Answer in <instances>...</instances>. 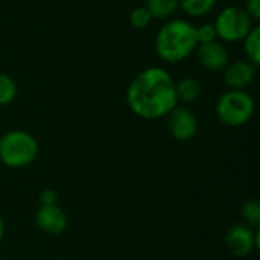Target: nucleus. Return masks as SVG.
Wrapping results in <instances>:
<instances>
[{
  "label": "nucleus",
  "mask_w": 260,
  "mask_h": 260,
  "mask_svg": "<svg viewBox=\"0 0 260 260\" xmlns=\"http://www.w3.org/2000/svg\"><path fill=\"white\" fill-rule=\"evenodd\" d=\"M126 104L136 116L146 120L168 116L178 105L174 78L160 66L142 70L128 85Z\"/></svg>",
  "instance_id": "f257e3e1"
},
{
  "label": "nucleus",
  "mask_w": 260,
  "mask_h": 260,
  "mask_svg": "<svg viewBox=\"0 0 260 260\" xmlns=\"http://www.w3.org/2000/svg\"><path fill=\"white\" fill-rule=\"evenodd\" d=\"M198 47L195 24L186 18L166 20L155 35V53L166 64H178Z\"/></svg>",
  "instance_id": "f03ea898"
},
{
  "label": "nucleus",
  "mask_w": 260,
  "mask_h": 260,
  "mask_svg": "<svg viewBox=\"0 0 260 260\" xmlns=\"http://www.w3.org/2000/svg\"><path fill=\"white\" fill-rule=\"evenodd\" d=\"M38 155V142L26 131L14 129L0 136V161L8 168H24Z\"/></svg>",
  "instance_id": "7ed1b4c3"
},
{
  "label": "nucleus",
  "mask_w": 260,
  "mask_h": 260,
  "mask_svg": "<svg viewBox=\"0 0 260 260\" xmlns=\"http://www.w3.org/2000/svg\"><path fill=\"white\" fill-rule=\"evenodd\" d=\"M256 104L247 90H227L216 102V117L225 126L238 128L248 123L254 114Z\"/></svg>",
  "instance_id": "20e7f679"
},
{
  "label": "nucleus",
  "mask_w": 260,
  "mask_h": 260,
  "mask_svg": "<svg viewBox=\"0 0 260 260\" xmlns=\"http://www.w3.org/2000/svg\"><path fill=\"white\" fill-rule=\"evenodd\" d=\"M257 23L245 11L244 6L229 5L222 8L213 21L218 40L221 43H239Z\"/></svg>",
  "instance_id": "39448f33"
},
{
  "label": "nucleus",
  "mask_w": 260,
  "mask_h": 260,
  "mask_svg": "<svg viewBox=\"0 0 260 260\" xmlns=\"http://www.w3.org/2000/svg\"><path fill=\"white\" fill-rule=\"evenodd\" d=\"M225 247L233 256L247 257L259 248V232L247 224H236L225 235Z\"/></svg>",
  "instance_id": "423d86ee"
},
{
  "label": "nucleus",
  "mask_w": 260,
  "mask_h": 260,
  "mask_svg": "<svg viewBox=\"0 0 260 260\" xmlns=\"http://www.w3.org/2000/svg\"><path fill=\"white\" fill-rule=\"evenodd\" d=\"M168 126L171 136L178 142H189L198 134V119L187 107L177 105L168 114Z\"/></svg>",
  "instance_id": "0eeeda50"
},
{
  "label": "nucleus",
  "mask_w": 260,
  "mask_h": 260,
  "mask_svg": "<svg viewBox=\"0 0 260 260\" xmlns=\"http://www.w3.org/2000/svg\"><path fill=\"white\" fill-rule=\"evenodd\" d=\"M195 53H197V59L200 66L204 70L212 72V73L222 72L230 62V53L225 44L221 43L219 40H215L206 44H198Z\"/></svg>",
  "instance_id": "6e6552de"
},
{
  "label": "nucleus",
  "mask_w": 260,
  "mask_h": 260,
  "mask_svg": "<svg viewBox=\"0 0 260 260\" xmlns=\"http://www.w3.org/2000/svg\"><path fill=\"white\" fill-rule=\"evenodd\" d=\"M224 84L229 90H247L256 79L257 67L247 59L230 61L222 70Z\"/></svg>",
  "instance_id": "1a4fd4ad"
},
{
  "label": "nucleus",
  "mask_w": 260,
  "mask_h": 260,
  "mask_svg": "<svg viewBox=\"0 0 260 260\" xmlns=\"http://www.w3.org/2000/svg\"><path fill=\"white\" fill-rule=\"evenodd\" d=\"M35 221H37L38 229L50 236L61 235L67 229V224H69L67 215L58 204L41 206L37 212Z\"/></svg>",
  "instance_id": "9d476101"
},
{
  "label": "nucleus",
  "mask_w": 260,
  "mask_h": 260,
  "mask_svg": "<svg viewBox=\"0 0 260 260\" xmlns=\"http://www.w3.org/2000/svg\"><path fill=\"white\" fill-rule=\"evenodd\" d=\"M175 93H177L178 102L192 104L201 98L203 85H201L200 79H197L193 76H186L175 82Z\"/></svg>",
  "instance_id": "9b49d317"
},
{
  "label": "nucleus",
  "mask_w": 260,
  "mask_h": 260,
  "mask_svg": "<svg viewBox=\"0 0 260 260\" xmlns=\"http://www.w3.org/2000/svg\"><path fill=\"white\" fill-rule=\"evenodd\" d=\"M145 6L155 20H169L180 9V0H146Z\"/></svg>",
  "instance_id": "f8f14e48"
},
{
  "label": "nucleus",
  "mask_w": 260,
  "mask_h": 260,
  "mask_svg": "<svg viewBox=\"0 0 260 260\" xmlns=\"http://www.w3.org/2000/svg\"><path fill=\"white\" fill-rule=\"evenodd\" d=\"M218 0H180V9L190 18H201L209 15Z\"/></svg>",
  "instance_id": "ddd939ff"
},
{
  "label": "nucleus",
  "mask_w": 260,
  "mask_h": 260,
  "mask_svg": "<svg viewBox=\"0 0 260 260\" xmlns=\"http://www.w3.org/2000/svg\"><path fill=\"white\" fill-rule=\"evenodd\" d=\"M242 50L245 59L257 67L260 64V27L257 24L242 40Z\"/></svg>",
  "instance_id": "4468645a"
},
{
  "label": "nucleus",
  "mask_w": 260,
  "mask_h": 260,
  "mask_svg": "<svg viewBox=\"0 0 260 260\" xmlns=\"http://www.w3.org/2000/svg\"><path fill=\"white\" fill-rule=\"evenodd\" d=\"M17 82L5 73H0V107L9 105L17 98Z\"/></svg>",
  "instance_id": "2eb2a0df"
},
{
  "label": "nucleus",
  "mask_w": 260,
  "mask_h": 260,
  "mask_svg": "<svg viewBox=\"0 0 260 260\" xmlns=\"http://www.w3.org/2000/svg\"><path fill=\"white\" fill-rule=\"evenodd\" d=\"M152 15L148 11V8L143 6H136L131 12H129V23L134 29H146L151 21H152Z\"/></svg>",
  "instance_id": "dca6fc26"
},
{
  "label": "nucleus",
  "mask_w": 260,
  "mask_h": 260,
  "mask_svg": "<svg viewBox=\"0 0 260 260\" xmlns=\"http://www.w3.org/2000/svg\"><path fill=\"white\" fill-rule=\"evenodd\" d=\"M242 218L247 225L257 229L260 224V204L257 200H250L242 207Z\"/></svg>",
  "instance_id": "f3484780"
},
{
  "label": "nucleus",
  "mask_w": 260,
  "mask_h": 260,
  "mask_svg": "<svg viewBox=\"0 0 260 260\" xmlns=\"http://www.w3.org/2000/svg\"><path fill=\"white\" fill-rule=\"evenodd\" d=\"M195 32H197L198 44H206V43H212V41L218 40L216 29H215L213 23H203L200 26H195Z\"/></svg>",
  "instance_id": "a211bd4d"
},
{
  "label": "nucleus",
  "mask_w": 260,
  "mask_h": 260,
  "mask_svg": "<svg viewBox=\"0 0 260 260\" xmlns=\"http://www.w3.org/2000/svg\"><path fill=\"white\" fill-rule=\"evenodd\" d=\"M58 203V193L53 189H46L40 193L41 206H55Z\"/></svg>",
  "instance_id": "6ab92c4d"
},
{
  "label": "nucleus",
  "mask_w": 260,
  "mask_h": 260,
  "mask_svg": "<svg viewBox=\"0 0 260 260\" xmlns=\"http://www.w3.org/2000/svg\"><path fill=\"white\" fill-rule=\"evenodd\" d=\"M245 11L257 23L260 20V0H245Z\"/></svg>",
  "instance_id": "aec40b11"
},
{
  "label": "nucleus",
  "mask_w": 260,
  "mask_h": 260,
  "mask_svg": "<svg viewBox=\"0 0 260 260\" xmlns=\"http://www.w3.org/2000/svg\"><path fill=\"white\" fill-rule=\"evenodd\" d=\"M3 235H5V224H3V219H2V216H0V242H2V239H3Z\"/></svg>",
  "instance_id": "412c9836"
}]
</instances>
